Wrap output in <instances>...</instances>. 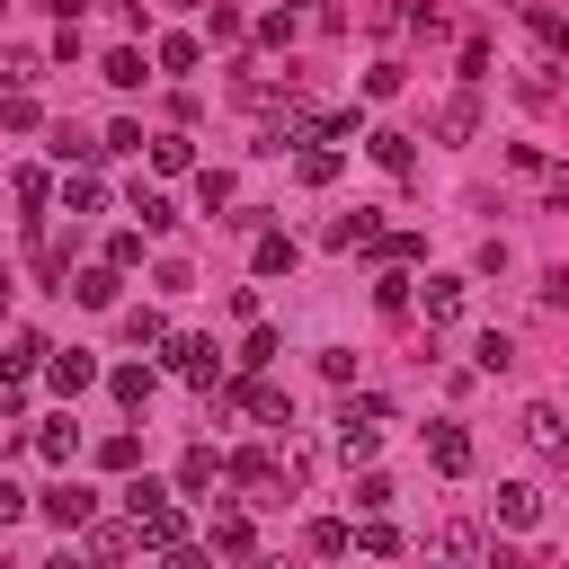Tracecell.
I'll return each instance as SVG.
<instances>
[{
	"label": "cell",
	"mask_w": 569,
	"mask_h": 569,
	"mask_svg": "<svg viewBox=\"0 0 569 569\" xmlns=\"http://www.w3.org/2000/svg\"><path fill=\"white\" fill-rule=\"evenodd\" d=\"M160 569H204V551H187V542H178V551H160Z\"/></svg>",
	"instance_id": "obj_45"
},
{
	"label": "cell",
	"mask_w": 569,
	"mask_h": 569,
	"mask_svg": "<svg viewBox=\"0 0 569 569\" xmlns=\"http://www.w3.org/2000/svg\"><path fill=\"white\" fill-rule=\"evenodd\" d=\"M9 187H18V204H44V196H53V178H44V169H18Z\"/></svg>",
	"instance_id": "obj_39"
},
{
	"label": "cell",
	"mask_w": 569,
	"mask_h": 569,
	"mask_svg": "<svg viewBox=\"0 0 569 569\" xmlns=\"http://www.w3.org/2000/svg\"><path fill=\"white\" fill-rule=\"evenodd\" d=\"M133 222H142V231H169L178 213H169V196H160V187H133Z\"/></svg>",
	"instance_id": "obj_22"
},
{
	"label": "cell",
	"mask_w": 569,
	"mask_h": 569,
	"mask_svg": "<svg viewBox=\"0 0 569 569\" xmlns=\"http://www.w3.org/2000/svg\"><path fill=\"white\" fill-rule=\"evenodd\" d=\"M409 284H418V276H400V267H391V276L373 284V302H382V311H409Z\"/></svg>",
	"instance_id": "obj_36"
},
{
	"label": "cell",
	"mask_w": 569,
	"mask_h": 569,
	"mask_svg": "<svg viewBox=\"0 0 569 569\" xmlns=\"http://www.w3.org/2000/svg\"><path fill=\"white\" fill-rule=\"evenodd\" d=\"M71 293H80L89 311H107V302H116V267H80V276H71Z\"/></svg>",
	"instance_id": "obj_16"
},
{
	"label": "cell",
	"mask_w": 569,
	"mask_h": 569,
	"mask_svg": "<svg viewBox=\"0 0 569 569\" xmlns=\"http://www.w3.org/2000/svg\"><path fill=\"white\" fill-rule=\"evenodd\" d=\"M222 471H231V480H240V489H258V498H267V489H276V471H267V453H231V462H222Z\"/></svg>",
	"instance_id": "obj_23"
},
{
	"label": "cell",
	"mask_w": 569,
	"mask_h": 569,
	"mask_svg": "<svg viewBox=\"0 0 569 569\" xmlns=\"http://www.w3.org/2000/svg\"><path fill=\"white\" fill-rule=\"evenodd\" d=\"M471 365H480V373H507V365H516V338H498V329H489V338L471 347Z\"/></svg>",
	"instance_id": "obj_27"
},
{
	"label": "cell",
	"mask_w": 569,
	"mask_h": 569,
	"mask_svg": "<svg viewBox=\"0 0 569 569\" xmlns=\"http://www.w3.org/2000/svg\"><path fill=\"white\" fill-rule=\"evenodd\" d=\"M98 462H107V471H133V462H142V436H107Z\"/></svg>",
	"instance_id": "obj_32"
},
{
	"label": "cell",
	"mask_w": 569,
	"mask_h": 569,
	"mask_svg": "<svg viewBox=\"0 0 569 569\" xmlns=\"http://www.w3.org/2000/svg\"><path fill=\"white\" fill-rule=\"evenodd\" d=\"M213 551H231V560H249V516H213Z\"/></svg>",
	"instance_id": "obj_28"
},
{
	"label": "cell",
	"mask_w": 569,
	"mask_h": 569,
	"mask_svg": "<svg viewBox=\"0 0 569 569\" xmlns=\"http://www.w3.org/2000/svg\"><path fill=\"white\" fill-rule=\"evenodd\" d=\"M356 551H373V560H391V551H400V533H391L382 516H365V525H356Z\"/></svg>",
	"instance_id": "obj_29"
},
{
	"label": "cell",
	"mask_w": 569,
	"mask_h": 569,
	"mask_svg": "<svg viewBox=\"0 0 569 569\" xmlns=\"http://www.w3.org/2000/svg\"><path fill=\"white\" fill-rule=\"evenodd\" d=\"M196 196H204V213H222V204H231V178H222V169H204V178H196Z\"/></svg>",
	"instance_id": "obj_40"
},
{
	"label": "cell",
	"mask_w": 569,
	"mask_h": 569,
	"mask_svg": "<svg viewBox=\"0 0 569 569\" xmlns=\"http://www.w3.org/2000/svg\"><path fill=\"white\" fill-rule=\"evenodd\" d=\"M124 338H133V347H160L169 329H160V311H124Z\"/></svg>",
	"instance_id": "obj_37"
},
{
	"label": "cell",
	"mask_w": 569,
	"mask_h": 569,
	"mask_svg": "<svg viewBox=\"0 0 569 569\" xmlns=\"http://www.w3.org/2000/svg\"><path fill=\"white\" fill-rule=\"evenodd\" d=\"M418 302H427V329H453V320H462V276H427Z\"/></svg>",
	"instance_id": "obj_3"
},
{
	"label": "cell",
	"mask_w": 569,
	"mask_h": 569,
	"mask_svg": "<svg viewBox=\"0 0 569 569\" xmlns=\"http://www.w3.org/2000/svg\"><path fill=\"white\" fill-rule=\"evenodd\" d=\"M293 169H302V187H329V178H338V142H302Z\"/></svg>",
	"instance_id": "obj_11"
},
{
	"label": "cell",
	"mask_w": 569,
	"mask_h": 569,
	"mask_svg": "<svg viewBox=\"0 0 569 569\" xmlns=\"http://www.w3.org/2000/svg\"><path fill=\"white\" fill-rule=\"evenodd\" d=\"M169 365H178L187 382H204V391H213V373H222V365H213V338H169Z\"/></svg>",
	"instance_id": "obj_4"
},
{
	"label": "cell",
	"mask_w": 569,
	"mask_h": 569,
	"mask_svg": "<svg viewBox=\"0 0 569 569\" xmlns=\"http://www.w3.org/2000/svg\"><path fill=\"white\" fill-rule=\"evenodd\" d=\"M44 356H53V347H44L36 329H27V338H9V356H0V382H27V373H36Z\"/></svg>",
	"instance_id": "obj_9"
},
{
	"label": "cell",
	"mask_w": 569,
	"mask_h": 569,
	"mask_svg": "<svg viewBox=\"0 0 569 569\" xmlns=\"http://www.w3.org/2000/svg\"><path fill=\"white\" fill-rule=\"evenodd\" d=\"M133 533H142L151 551H178V533H187V525H178V507L160 498V507H142V516H133Z\"/></svg>",
	"instance_id": "obj_7"
},
{
	"label": "cell",
	"mask_w": 569,
	"mask_h": 569,
	"mask_svg": "<svg viewBox=\"0 0 569 569\" xmlns=\"http://www.w3.org/2000/svg\"><path fill=\"white\" fill-rule=\"evenodd\" d=\"M427 453H436V471H471V436L445 418V427H427Z\"/></svg>",
	"instance_id": "obj_6"
},
{
	"label": "cell",
	"mask_w": 569,
	"mask_h": 569,
	"mask_svg": "<svg viewBox=\"0 0 569 569\" xmlns=\"http://www.w3.org/2000/svg\"><path fill=\"white\" fill-rule=\"evenodd\" d=\"M98 204H107V187H98L89 169H71V178H62V213H98Z\"/></svg>",
	"instance_id": "obj_15"
},
{
	"label": "cell",
	"mask_w": 569,
	"mask_h": 569,
	"mask_svg": "<svg viewBox=\"0 0 569 569\" xmlns=\"http://www.w3.org/2000/svg\"><path fill=\"white\" fill-rule=\"evenodd\" d=\"M293 267V240L284 231H258V276H284Z\"/></svg>",
	"instance_id": "obj_26"
},
{
	"label": "cell",
	"mask_w": 569,
	"mask_h": 569,
	"mask_svg": "<svg viewBox=\"0 0 569 569\" xmlns=\"http://www.w3.org/2000/svg\"><path fill=\"white\" fill-rule=\"evenodd\" d=\"M213 480H222V462H213V453H204V445H196V453H187V462H178V489H187V498H204V489H213Z\"/></svg>",
	"instance_id": "obj_18"
},
{
	"label": "cell",
	"mask_w": 569,
	"mask_h": 569,
	"mask_svg": "<svg viewBox=\"0 0 569 569\" xmlns=\"http://www.w3.org/2000/svg\"><path fill=\"white\" fill-rule=\"evenodd\" d=\"M107 391H116L124 409H151V365H116V373H107Z\"/></svg>",
	"instance_id": "obj_13"
},
{
	"label": "cell",
	"mask_w": 569,
	"mask_h": 569,
	"mask_svg": "<svg viewBox=\"0 0 569 569\" xmlns=\"http://www.w3.org/2000/svg\"><path fill=\"white\" fill-rule=\"evenodd\" d=\"M36 507H44V516H53V525H62V533H71V525H89V516H98V498H89V489H80V480H62V489H44V498H36Z\"/></svg>",
	"instance_id": "obj_2"
},
{
	"label": "cell",
	"mask_w": 569,
	"mask_h": 569,
	"mask_svg": "<svg viewBox=\"0 0 569 569\" xmlns=\"http://www.w3.org/2000/svg\"><path fill=\"white\" fill-rule=\"evenodd\" d=\"M365 151H373L391 178H409V169H418V142H409V133H391V124H382V133H365Z\"/></svg>",
	"instance_id": "obj_5"
},
{
	"label": "cell",
	"mask_w": 569,
	"mask_h": 569,
	"mask_svg": "<svg viewBox=\"0 0 569 569\" xmlns=\"http://www.w3.org/2000/svg\"><path fill=\"white\" fill-rule=\"evenodd\" d=\"M124 551H133L124 525H98V533H89V560H124Z\"/></svg>",
	"instance_id": "obj_33"
},
{
	"label": "cell",
	"mask_w": 569,
	"mask_h": 569,
	"mask_svg": "<svg viewBox=\"0 0 569 569\" xmlns=\"http://www.w3.org/2000/svg\"><path fill=\"white\" fill-rule=\"evenodd\" d=\"M373 445H382V427H338V453L347 462H373Z\"/></svg>",
	"instance_id": "obj_31"
},
{
	"label": "cell",
	"mask_w": 569,
	"mask_h": 569,
	"mask_svg": "<svg viewBox=\"0 0 569 569\" xmlns=\"http://www.w3.org/2000/svg\"><path fill=\"white\" fill-rule=\"evenodd\" d=\"M293 36H302V9H267L258 18V44H293Z\"/></svg>",
	"instance_id": "obj_24"
},
{
	"label": "cell",
	"mask_w": 569,
	"mask_h": 569,
	"mask_svg": "<svg viewBox=\"0 0 569 569\" xmlns=\"http://www.w3.org/2000/svg\"><path fill=\"white\" fill-rule=\"evenodd\" d=\"M533 516H542V498H533L525 480H507V489H498V525H516V533H525Z\"/></svg>",
	"instance_id": "obj_14"
},
{
	"label": "cell",
	"mask_w": 569,
	"mask_h": 569,
	"mask_svg": "<svg viewBox=\"0 0 569 569\" xmlns=\"http://www.w3.org/2000/svg\"><path fill=\"white\" fill-rule=\"evenodd\" d=\"M373 240H382V222H373V213H365V204H356V213H338V222H329V249H373Z\"/></svg>",
	"instance_id": "obj_8"
},
{
	"label": "cell",
	"mask_w": 569,
	"mask_h": 569,
	"mask_svg": "<svg viewBox=\"0 0 569 569\" xmlns=\"http://www.w3.org/2000/svg\"><path fill=\"white\" fill-rule=\"evenodd\" d=\"M240 400H249V418H267V427H293V391H276V382H249Z\"/></svg>",
	"instance_id": "obj_10"
},
{
	"label": "cell",
	"mask_w": 569,
	"mask_h": 569,
	"mask_svg": "<svg viewBox=\"0 0 569 569\" xmlns=\"http://www.w3.org/2000/svg\"><path fill=\"white\" fill-rule=\"evenodd\" d=\"M0 18H9V0H0Z\"/></svg>",
	"instance_id": "obj_48"
},
{
	"label": "cell",
	"mask_w": 569,
	"mask_h": 569,
	"mask_svg": "<svg viewBox=\"0 0 569 569\" xmlns=\"http://www.w3.org/2000/svg\"><path fill=\"white\" fill-rule=\"evenodd\" d=\"M44 373H53V391H89V382H98V365H89L80 347H71V356H44Z\"/></svg>",
	"instance_id": "obj_12"
},
{
	"label": "cell",
	"mask_w": 569,
	"mask_h": 569,
	"mask_svg": "<svg viewBox=\"0 0 569 569\" xmlns=\"http://www.w3.org/2000/svg\"><path fill=\"white\" fill-rule=\"evenodd\" d=\"M36 453H44V462H71V453H80V427H71V418L36 427Z\"/></svg>",
	"instance_id": "obj_17"
},
{
	"label": "cell",
	"mask_w": 569,
	"mask_h": 569,
	"mask_svg": "<svg viewBox=\"0 0 569 569\" xmlns=\"http://www.w3.org/2000/svg\"><path fill=\"white\" fill-rule=\"evenodd\" d=\"M18 516H27V489H18V480H0V525H18Z\"/></svg>",
	"instance_id": "obj_44"
},
{
	"label": "cell",
	"mask_w": 569,
	"mask_h": 569,
	"mask_svg": "<svg viewBox=\"0 0 569 569\" xmlns=\"http://www.w3.org/2000/svg\"><path fill=\"white\" fill-rule=\"evenodd\" d=\"M240 569H284V560H258V551H249V560H240Z\"/></svg>",
	"instance_id": "obj_47"
},
{
	"label": "cell",
	"mask_w": 569,
	"mask_h": 569,
	"mask_svg": "<svg viewBox=\"0 0 569 569\" xmlns=\"http://www.w3.org/2000/svg\"><path fill=\"white\" fill-rule=\"evenodd\" d=\"M525 445H533L542 462H560V453H569V427H560V409H551V400H533V409H525Z\"/></svg>",
	"instance_id": "obj_1"
},
{
	"label": "cell",
	"mask_w": 569,
	"mask_h": 569,
	"mask_svg": "<svg viewBox=\"0 0 569 569\" xmlns=\"http://www.w3.org/2000/svg\"><path fill=\"white\" fill-rule=\"evenodd\" d=\"M542 302H551V311H569V267H551V276H542Z\"/></svg>",
	"instance_id": "obj_43"
},
{
	"label": "cell",
	"mask_w": 569,
	"mask_h": 569,
	"mask_svg": "<svg viewBox=\"0 0 569 569\" xmlns=\"http://www.w3.org/2000/svg\"><path fill=\"white\" fill-rule=\"evenodd\" d=\"M151 62H160V71H196V62H204V44H196V36H160V53H151Z\"/></svg>",
	"instance_id": "obj_20"
},
{
	"label": "cell",
	"mask_w": 569,
	"mask_h": 569,
	"mask_svg": "<svg viewBox=\"0 0 569 569\" xmlns=\"http://www.w3.org/2000/svg\"><path fill=\"white\" fill-rule=\"evenodd\" d=\"M525 18H533V36H542L551 53H569V18H560V9H525Z\"/></svg>",
	"instance_id": "obj_34"
},
{
	"label": "cell",
	"mask_w": 569,
	"mask_h": 569,
	"mask_svg": "<svg viewBox=\"0 0 569 569\" xmlns=\"http://www.w3.org/2000/svg\"><path fill=\"white\" fill-rule=\"evenodd\" d=\"M44 569H80V560H71V551H53V560H44Z\"/></svg>",
	"instance_id": "obj_46"
},
{
	"label": "cell",
	"mask_w": 569,
	"mask_h": 569,
	"mask_svg": "<svg viewBox=\"0 0 569 569\" xmlns=\"http://www.w3.org/2000/svg\"><path fill=\"white\" fill-rule=\"evenodd\" d=\"M98 71H107V80H116V89H142V53H133V44H116V53H107V62H98Z\"/></svg>",
	"instance_id": "obj_25"
},
{
	"label": "cell",
	"mask_w": 569,
	"mask_h": 569,
	"mask_svg": "<svg viewBox=\"0 0 569 569\" xmlns=\"http://www.w3.org/2000/svg\"><path fill=\"white\" fill-rule=\"evenodd\" d=\"M471 124H480V107H471V98H453V107H445V124H436V133H445V142H462V133H471Z\"/></svg>",
	"instance_id": "obj_35"
},
{
	"label": "cell",
	"mask_w": 569,
	"mask_h": 569,
	"mask_svg": "<svg viewBox=\"0 0 569 569\" xmlns=\"http://www.w3.org/2000/svg\"><path fill=\"white\" fill-rule=\"evenodd\" d=\"M338 427H382V400H373V391H365V400H347V409H338Z\"/></svg>",
	"instance_id": "obj_41"
},
{
	"label": "cell",
	"mask_w": 569,
	"mask_h": 569,
	"mask_svg": "<svg viewBox=\"0 0 569 569\" xmlns=\"http://www.w3.org/2000/svg\"><path fill=\"white\" fill-rule=\"evenodd\" d=\"M427 551H436V560H471V551H480V533L453 516V525H436V542H427Z\"/></svg>",
	"instance_id": "obj_19"
},
{
	"label": "cell",
	"mask_w": 569,
	"mask_h": 569,
	"mask_svg": "<svg viewBox=\"0 0 569 569\" xmlns=\"http://www.w3.org/2000/svg\"><path fill=\"white\" fill-rule=\"evenodd\" d=\"M151 169H169V178L196 169V142H187V133H160V142H151Z\"/></svg>",
	"instance_id": "obj_21"
},
{
	"label": "cell",
	"mask_w": 569,
	"mask_h": 569,
	"mask_svg": "<svg viewBox=\"0 0 569 569\" xmlns=\"http://www.w3.org/2000/svg\"><path fill=\"white\" fill-rule=\"evenodd\" d=\"M27 124H36V98L9 89V98H0V133H27Z\"/></svg>",
	"instance_id": "obj_30"
},
{
	"label": "cell",
	"mask_w": 569,
	"mask_h": 569,
	"mask_svg": "<svg viewBox=\"0 0 569 569\" xmlns=\"http://www.w3.org/2000/svg\"><path fill=\"white\" fill-rule=\"evenodd\" d=\"M347 542H356V533H347V525H311V551H320V560H338V551H347Z\"/></svg>",
	"instance_id": "obj_42"
},
{
	"label": "cell",
	"mask_w": 569,
	"mask_h": 569,
	"mask_svg": "<svg viewBox=\"0 0 569 569\" xmlns=\"http://www.w3.org/2000/svg\"><path fill=\"white\" fill-rule=\"evenodd\" d=\"M240 365H249V373H267V365H276V329H249V347H240Z\"/></svg>",
	"instance_id": "obj_38"
}]
</instances>
